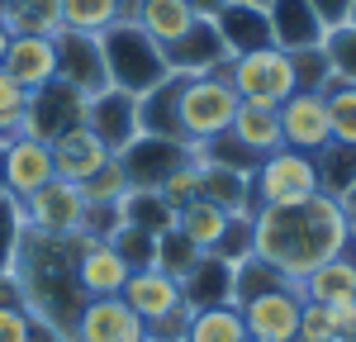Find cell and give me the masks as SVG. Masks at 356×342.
I'll return each mask as SVG.
<instances>
[{
	"label": "cell",
	"instance_id": "obj_1",
	"mask_svg": "<svg viewBox=\"0 0 356 342\" xmlns=\"http://www.w3.org/2000/svg\"><path fill=\"white\" fill-rule=\"evenodd\" d=\"M352 243V224L342 200L318 195L304 204H280V209H257L252 214V252L271 261L285 281L300 285L309 271L342 252Z\"/></svg>",
	"mask_w": 356,
	"mask_h": 342
},
{
	"label": "cell",
	"instance_id": "obj_2",
	"mask_svg": "<svg viewBox=\"0 0 356 342\" xmlns=\"http://www.w3.org/2000/svg\"><path fill=\"white\" fill-rule=\"evenodd\" d=\"M76 243H81V233L76 238H48V233L24 228L15 266H10L24 309L33 318H43V323H53L67 338H72V323H76V314L86 304L81 285H76Z\"/></svg>",
	"mask_w": 356,
	"mask_h": 342
},
{
	"label": "cell",
	"instance_id": "obj_3",
	"mask_svg": "<svg viewBox=\"0 0 356 342\" xmlns=\"http://www.w3.org/2000/svg\"><path fill=\"white\" fill-rule=\"evenodd\" d=\"M100 57H105V76L114 90H129V95H147L152 86H162L166 72L162 43H152L134 19H119L100 33Z\"/></svg>",
	"mask_w": 356,
	"mask_h": 342
},
{
	"label": "cell",
	"instance_id": "obj_4",
	"mask_svg": "<svg viewBox=\"0 0 356 342\" xmlns=\"http://www.w3.org/2000/svg\"><path fill=\"white\" fill-rule=\"evenodd\" d=\"M238 90L228 86L223 72H204V76H181V95H176V124H181V142L186 147H204L209 138L228 133L233 114H238Z\"/></svg>",
	"mask_w": 356,
	"mask_h": 342
},
{
	"label": "cell",
	"instance_id": "obj_5",
	"mask_svg": "<svg viewBox=\"0 0 356 342\" xmlns=\"http://www.w3.org/2000/svg\"><path fill=\"white\" fill-rule=\"evenodd\" d=\"M223 76L238 90L243 105H271V110H280L300 90V81H295V57L285 53V48H275V43L252 48V53H238L223 67Z\"/></svg>",
	"mask_w": 356,
	"mask_h": 342
},
{
	"label": "cell",
	"instance_id": "obj_6",
	"mask_svg": "<svg viewBox=\"0 0 356 342\" xmlns=\"http://www.w3.org/2000/svg\"><path fill=\"white\" fill-rule=\"evenodd\" d=\"M318 195V167L309 152L275 147L252 171V214L257 209H280V204H304Z\"/></svg>",
	"mask_w": 356,
	"mask_h": 342
},
{
	"label": "cell",
	"instance_id": "obj_7",
	"mask_svg": "<svg viewBox=\"0 0 356 342\" xmlns=\"http://www.w3.org/2000/svg\"><path fill=\"white\" fill-rule=\"evenodd\" d=\"M19 219H24V228L48 233V238H76L81 224H86V190L76 181L53 176L43 190L19 200Z\"/></svg>",
	"mask_w": 356,
	"mask_h": 342
},
{
	"label": "cell",
	"instance_id": "obj_8",
	"mask_svg": "<svg viewBox=\"0 0 356 342\" xmlns=\"http://www.w3.org/2000/svg\"><path fill=\"white\" fill-rule=\"evenodd\" d=\"M300 309H304L300 285H285V290H266V295L243 300L238 314H243L247 342H295V333H300Z\"/></svg>",
	"mask_w": 356,
	"mask_h": 342
},
{
	"label": "cell",
	"instance_id": "obj_9",
	"mask_svg": "<svg viewBox=\"0 0 356 342\" xmlns=\"http://www.w3.org/2000/svg\"><path fill=\"white\" fill-rule=\"evenodd\" d=\"M53 147L48 138H10L0 147V190L10 200H29L33 190H43L53 181Z\"/></svg>",
	"mask_w": 356,
	"mask_h": 342
},
{
	"label": "cell",
	"instance_id": "obj_10",
	"mask_svg": "<svg viewBox=\"0 0 356 342\" xmlns=\"http://www.w3.org/2000/svg\"><path fill=\"white\" fill-rule=\"evenodd\" d=\"M72 342H147V323L119 295H95L76 314Z\"/></svg>",
	"mask_w": 356,
	"mask_h": 342
},
{
	"label": "cell",
	"instance_id": "obj_11",
	"mask_svg": "<svg viewBox=\"0 0 356 342\" xmlns=\"http://www.w3.org/2000/svg\"><path fill=\"white\" fill-rule=\"evenodd\" d=\"M162 57H166V72L171 76H204V72H223L233 62V53H228V43L219 38L214 19H195L176 43H166Z\"/></svg>",
	"mask_w": 356,
	"mask_h": 342
},
{
	"label": "cell",
	"instance_id": "obj_12",
	"mask_svg": "<svg viewBox=\"0 0 356 342\" xmlns=\"http://www.w3.org/2000/svg\"><path fill=\"white\" fill-rule=\"evenodd\" d=\"M191 157H195V147L171 142V138H152V133H138V138L119 152V162L129 171V186H134V190H157L166 176L176 167H186Z\"/></svg>",
	"mask_w": 356,
	"mask_h": 342
},
{
	"label": "cell",
	"instance_id": "obj_13",
	"mask_svg": "<svg viewBox=\"0 0 356 342\" xmlns=\"http://www.w3.org/2000/svg\"><path fill=\"white\" fill-rule=\"evenodd\" d=\"M280 138L295 152H323L332 142V124H328V105H323V90H295L285 105H280Z\"/></svg>",
	"mask_w": 356,
	"mask_h": 342
},
{
	"label": "cell",
	"instance_id": "obj_14",
	"mask_svg": "<svg viewBox=\"0 0 356 342\" xmlns=\"http://www.w3.org/2000/svg\"><path fill=\"white\" fill-rule=\"evenodd\" d=\"M57 81H67L76 95H86V100L110 86L95 33H67V28L57 33Z\"/></svg>",
	"mask_w": 356,
	"mask_h": 342
},
{
	"label": "cell",
	"instance_id": "obj_15",
	"mask_svg": "<svg viewBox=\"0 0 356 342\" xmlns=\"http://www.w3.org/2000/svg\"><path fill=\"white\" fill-rule=\"evenodd\" d=\"M86 129H90V133L119 157V152L138 138V95L105 86L100 95L86 100Z\"/></svg>",
	"mask_w": 356,
	"mask_h": 342
},
{
	"label": "cell",
	"instance_id": "obj_16",
	"mask_svg": "<svg viewBox=\"0 0 356 342\" xmlns=\"http://www.w3.org/2000/svg\"><path fill=\"white\" fill-rule=\"evenodd\" d=\"M76 124H86V95H76L67 81H53L29 95V138L53 142L57 133H67Z\"/></svg>",
	"mask_w": 356,
	"mask_h": 342
},
{
	"label": "cell",
	"instance_id": "obj_17",
	"mask_svg": "<svg viewBox=\"0 0 356 342\" xmlns=\"http://www.w3.org/2000/svg\"><path fill=\"white\" fill-rule=\"evenodd\" d=\"M0 67L33 95V90L57 81V38H48V33H15L5 57H0Z\"/></svg>",
	"mask_w": 356,
	"mask_h": 342
},
{
	"label": "cell",
	"instance_id": "obj_18",
	"mask_svg": "<svg viewBox=\"0 0 356 342\" xmlns=\"http://www.w3.org/2000/svg\"><path fill=\"white\" fill-rule=\"evenodd\" d=\"M129 281V261L114 252L110 238H86L76 243V285H81L86 300H95V295H119Z\"/></svg>",
	"mask_w": 356,
	"mask_h": 342
},
{
	"label": "cell",
	"instance_id": "obj_19",
	"mask_svg": "<svg viewBox=\"0 0 356 342\" xmlns=\"http://www.w3.org/2000/svg\"><path fill=\"white\" fill-rule=\"evenodd\" d=\"M266 24H271V43L285 53L323 48V38H328V28L309 0H266Z\"/></svg>",
	"mask_w": 356,
	"mask_h": 342
},
{
	"label": "cell",
	"instance_id": "obj_20",
	"mask_svg": "<svg viewBox=\"0 0 356 342\" xmlns=\"http://www.w3.org/2000/svg\"><path fill=\"white\" fill-rule=\"evenodd\" d=\"M119 300H124V304H129V309H134L143 323L166 318L171 309H181V304H186L181 281H176V276H166V271H157V266L129 271V281H124V290H119Z\"/></svg>",
	"mask_w": 356,
	"mask_h": 342
},
{
	"label": "cell",
	"instance_id": "obj_21",
	"mask_svg": "<svg viewBox=\"0 0 356 342\" xmlns=\"http://www.w3.org/2000/svg\"><path fill=\"white\" fill-rule=\"evenodd\" d=\"M48 147H53V171L62 176V181H76V186H86V181H90V176L114 157V152L95 138L86 124L67 129V133H57Z\"/></svg>",
	"mask_w": 356,
	"mask_h": 342
},
{
	"label": "cell",
	"instance_id": "obj_22",
	"mask_svg": "<svg viewBox=\"0 0 356 342\" xmlns=\"http://www.w3.org/2000/svg\"><path fill=\"white\" fill-rule=\"evenodd\" d=\"M214 28H219V38L228 43V53H233V57L271 43L266 5H252V0H228L219 15H214Z\"/></svg>",
	"mask_w": 356,
	"mask_h": 342
},
{
	"label": "cell",
	"instance_id": "obj_23",
	"mask_svg": "<svg viewBox=\"0 0 356 342\" xmlns=\"http://www.w3.org/2000/svg\"><path fill=\"white\" fill-rule=\"evenodd\" d=\"M300 295L314 304H332V300H356V238L342 252L323 261L318 271H309L300 281Z\"/></svg>",
	"mask_w": 356,
	"mask_h": 342
},
{
	"label": "cell",
	"instance_id": "obj_24",
	"mask_svg": "<svg viewBox=\"0 0 356 342\" xmlns=\"http://www.w3.org/2000/svg\"><path fill=\"white\" fill-rule=\"evenodd\" d=\"M228 138L243 142L257 162L271 157L275 147H285V138H280V114H275L271 105H238L233 124H228Z\"/></svg>",
	"mask_w": 356,
	"mask_h": 342
},
{
	"label": "cell",
	"instance_id": "obj_25",
	"mask_svg": "<svg viewBox=\"0 0 356 342\" xmlns=\"http://www.w3.org/2000/svg\"><path fill=\"white\" fill-rule=\"evenodd\" d=\"M129 19H134L152 43H162V48H166V43H176L200 15L191 10V0H138Z\"/></svg>",
	"mask_w": 356,
	"mask_h": 342
},
{
	"label": "cell",
	"instance_id": "obj_26",
	"mask_svg": "<svg viewBox=\"0 0 356 342\" xmlns=\"http://www.w3.org/2000/svg\"><path fill=\"white\" fill-rule=\"evenodd\" d=\"M181 295H186V304H191V309L233 304V261L204 252V256H200V266L181 281Z\"/></svg>",
	"mask_w": 356,
	"mask_h": 342
},
{
	"label": "cell",
	"instance_id": "obj_27",
	"mask_svg": "<svg viewBox=\"0 0 356 342\" xmlns=\"http://www.w3.org/2000/svg\"><path fill=\"white\" fill-rule=\"evenodd\" d=\"M200 200H214L228 214H252V176L200 157Z\"/></svg>",
	"mask_w": 356,
	"mask_h": 342
},
{
	"label": "cell",
	"instance_id": "obj_28",
	"mask_svg": "<svg viewBox=\"0 0 356 342\" xmlns=\"http://www.w3.org/2000/svg\"><path fill=\"white\" fill-rule=\"evenodd\" d=\"M228 209H219L214 200H191V204H181L176 209V233L181 238H191L200 252H214L223 238V228H228Z\"/></svg>",
	"mask_w": 356,
	"mask_h": 342
},
{
	"label": "cell",
	"instance_id": "obj_29",
	"mask_svg": "<svg viewBox=\"0 0 356 342\" xmlns=\"http://www.w3.org/2000/svg\"><path fill=\"white\" fill-rule=\"evenodd\" d=\"M186 342H247V328H243V314H238V304H209V309H191Z\"/></svg>",
	"mask_w": 356,
	"mask_h": 342
},
{
	"label": "cell",
	"instance_id": "obj_30",
	"mask_svg": "<svg viewBox=\"0 0 356 342\" xmlns=\"http://www.w3.org/2000/svg\"><path fill=\"white\" fill-rule=\"evenodd\" d=\"M0 19L10 24V33H62V10L57 0H5L0 5Z\"/></svg>",
	"mask_w": 356,
	"mask_h": 342
},
{
	"label": "cell",
	"instance_id": "obj_31",
	"mask_svg": "<svg viewBox=\"0 0 356 342\" xmlns=\"http://www.w3.org/2000/svg\"><path fill=\"white\" fill-rule=\"evenodd\" d=\"M314 167H318V190L342 200L356 186V147L352 142H328L323 152H314Z\"/></svg>",
	"mask_w": 356,
	"mask_h": 342
},
{
	"label": "cell",
	"instance_id": "obj_32",
	"mask_svg": "<svg viewBox=\"0 0 356 342\" xmlns=\"http://www.w3.org/2000/svg\"><path fill=\"white\" fill-rule=\"evenodd\" d=\"M57 10H62V28L67 33H95V38L124 19L119 0H57Z\"/></svg>",
	"mask_w": 356,
	"mask_h": 342
},
{
	"label": "cell",
	"instance_id": "obj_33",
	"mask_svg": "<svg viewBox=\"0 0 356 342\" xmlns=\"http://www.w3.org/2000/svg\"><path fill=\"white\" fill-rule=\"evenodd\" d=\"M119 214H124V224L147 228L157 238H162L166 228H176V209L162 200V190H129V195L119 200Z\"/></svg>",
	"mask_w": 356,
	"mask_h": 342
},
{
	"label": "cell",
	"instance_id": "obj_34",
	"mask_svg": "<svg viewBox=\"0 0 356 342\" xmlns=\"http://www.w3.org/2000/svg\"><path fill=\"white\" fill-rule=\"evenodd\" d=\"M285 285H295V281H285L271 261H261L257 252H247L243 261H233V304H243L252 295H266V290H285Z\"/></svg>",
	"mask_w": 356,
	"mask_h": 342
},
{
	"label": "cell",
	"instance_id": "obj_35",
	"mask_svg": "<svg viewBox=\"0 0 356 342\" xmlns=\"http://www.w3.org/2000/svg\"><path fill=\"white\" fill-rule=\"evenodd\" d=\"M29 133V90L0 67V147Z\"/></svg>",
	"mask_w": 356,
	"mask_h": 342
},
{
	"label": "cell",
	"instance_id": "obj_36",
	"mask_svg": "<svg viewBox=\"0 0 356 342\" xmlns=\"http://www.w3.org/2000/svg\"><path fill=\"white\" fill-rule=\"evenodd\" d=\"M323 105H328L332 142H352L356 147V86L332 76V81L323 86Z\"/></svg>",
	"mask_w": 356,
	"mask_h": 342
},
{
	"label": "cell",
	"instance_id": "obj_37",
	"mask_svg": "<svg viewBox=\"0 0 356 342\" xmlns=\"http://www.w3.org/2000/svg\"><path fill=\"white\" fill-rule=\"evenodd\" d=\"M200 256H204V252L195 247L191 238H181L176 228H166L162 238H157V261H152V266L166 271V276H176V281H186L195 266H200Z\"/></svg>",
	"mask_w": 356,
	"mask_h": 342
},
{
	"label": "cell",
	"instance_id": "obj_38",
	"mask_svg": "<svg viewBox=\"0 0 356 342\" xmlns=\"http://www.w3.org/2000/svg\"><path fill=\"white\" fill-rule=\"evenodd\" d=\"M114 252L129 261V271H143V266H152L157 261V233H147V228H134V224H119L110 233Z\"/></svg>",
	"mask_w": 356,
	"mask_h": 342
},
{
	"label": "cell",
	"instance_id": "obj_39",
	"mask_svg": "<svg viewBox=\"0 0 356 342\" xmlns=\"http://www.w3.org/2000/svg\"><path fill=\"white\" fill-rule=\"evenodd\" d=\"M81 190H86V204H119V200L129 195L134 186H129V171H124V162H119V157H110V162L95 171Z\"/></svg>",
	"mask_w": 356,
	"mask_h": 342
},
{
	"label": "cell",
	"instance_id": "obj_40",
	"mask_svg": "<svg viewBox=\"0 0 356 342\" xmlns=\"http://www.w3.org/2000/svg\"><path fill=\"white\" fill-rule=\"evenodd\" d=\"M323 53H328V62H332V76H337V81H352V86H356V24L328 28V38H323Z\"/></svg>",
	"mask_w": 356,
	"mask_h": 342
},
{
	"label": "cell",
	"instance_id": "obj_41",
	"mask_svg": "<svg viewBox=\"0 0 356 342\" xmlns=\"http://www.w3.org/2000/svg\"><path fill=\"white\" fill-rule=\"evenodd\" d=\"M19 233H24V219H19V200L0 195V276H10V266H15V252H19Z\"/></svg>",
	"mask_w": 356,
	"mask_h": 342
},
{
	"label": "cell",
	"instance_id": "obj_42",
	"mask_svg": "<svg viewBox=\"0 0 356 342\" xmlns=\"http://www.w3.org/2000/svg\"><path fill=\"white\" fill-rule=\"evenodd\" d=\"M157 190H162V200L171 204V209H181V204L200 200V152H195L186 167H176V171H171V176H166Z\"/></svg>",
	"mask_w": 356,
	"mask_h": 342
},
{
	"label": "cell",
	"instance_id": "obj_43",
	"mask_svg": "<svg viewBox=\"0 0 356 342\" xmlns=\"http://www.w3.org/2000/svg\"><path fill=\"white\" fill-rule=\"evenodd\" d=\"M295 57V81H300V90H323V86L332 81V62L323 48H304V53H290Z\"/></svg>",
	"mask_w": 356,
	"mask_h": 342
},
{
	"label": "cell",
	"instance_id": "obj_44",
	"mask_svg": "<svg viewBox=\"0 0 356 342\" xmlns=\"http://www.w3.org/2000/svg\"><path fill=\"white\" fill-rule=\"evenodd\" d=\"M252 252V214H233L228 219V228H223L219 247L209 256H223V261H243V256Z\"/></svg>",
	"mask_w": 356,
	"mask_h": 342
},
{
	"label": "cell",
	"instance_id": "obj_45",
	"mask_svg": "<svg viewBox=\"0 0 356 342\" xmlns=\"http://www.w3.org/2000/svg\"><path fill=\"white\" fill-rule=\"evenodd\" d=\"M295 342H337V328H332V318H328V304L304 300V309H300V333H295Z\"/></svg>",
	"mask_w": 356,
	"mask_h": 342
},
{
	"label": "cell",
	"instance_id": "obj_46",
	"mask_svg": "<svg viewBox=\"0 0 356 342\" xmlns=\"http://www.w3.org/2000/svg\"><path fill=\"white\" fill-rule=\"evenodd\" d=\"M0 342H33V314L19 300L0 304Z\"/></svg>",
	"mask_w": 356,
	"mask_h": 342
},
{
	"label": "cell",
	"instance_id": "obj_47",
	"mask_svg": "<svg viewBox=\"0 0 356 342\" xmlns=\"http://www.w3.org/2000/svg\"><path fill=\"white\" fill-rule=\"evenodd\" d=\"M186 328H191V304L171 309L166 318H152L147 323V342H186Z\"/></svg>",
	"mask_w": 356,
	"mask_h": 342
},
{
	"label": "cell",
	"instance_id": "obj_48",
	"mask_svg": "<svg viewBox=\"0 0 356 342\" xmlns=\"http://www.w3.org/2000/svg\"><path fill=\"white\" fill-rule=\"evenodd\" d=\"M309 5H314V15L323 19V28L352 24V0H309Z\"/></svg>",
	"mask_w": 356,
	"mask_h": 342
},
{
	"label": "cell",
	"instance_id": "obj_49",
	"mask_svg": "<svg viewBox=\"0 0 356 342\" xmlns=\"http://www.w3.org/2000/svg\"><path fill=\"white\" fill-rule=\"evenodd\" d=\"M328 318H332V328H337V338H356V300H332Z\"/></svg>",
	"mask_w": 356,
	"mask_h": 342
},
{
	"label": "cell",
	"instance_id": "obj_50",
	"mask_svg": "<svg viewBox=\"0 0 356 342\" xmlns=\"http://www.w3.org/2000/svg\"><path fill=\"white\" fill-rule=\"evenodd\" d=\"M223 5H228V0H191V10L200 15V19H214V15L223 10Z\"/></svg>",
	"mask_w": 356,
	"mask_h": 342
},
{
	"label": "cell",
	"instance_id": "obj_51",
	"mask_svg": "<svg viewBox=\"0 0 356 342\" xmlns=\"http://www.w3.org/2000/svg\"><path fill=\"white\" fill-rule=\"evenodd\" d=\"M342 209H347V224H352V233H356V186L342 195Z\"/></svg>",
	"mask_w": 356,
	"mask_h": 342
},
{
	"label": "cell",
	"instance_id": "obj_52",
	"mask_svg": "<svg viewBox=\"0 0 356 342\" xmlns=\"http://www.w3.org/2000/svg\"><path fill=\"white\" fill-rule=\"evenodd\" d=\"M10 38H15V33H10V24L0 19V57H5V48H10Z\"/></svg>",
	"mask_w": 356,
	"mask_h": 342
},
{
	"label": "cell",
	"instance_id": "obj_53",
	"mask_svg": "<svg viewBox=\"0 0 356 342\" xmlns=\"http://www.w3.org/2000/svg\"><path fill=\"white\" fill-rule=\"evenodd\" d=\"M352 24H356V0H352Z\"/></svg>",
	"mask_w": 356,
	"mask_h": 342
},
{
	"label": "cell",
	"instance_id": "obj_54",
	"mask_svg": "<svg viewBox=\"0 0 356 342\" xmlns=\"http://www.w3.org/2000/svg\"><path fill=\"white\" fill-rule=\"evenodd\" d=\"M337 342H356V338H337Z\"/></svg>",
	"mask_w": 356,
	"mask_h": 342
},
{
	"label": "cell",
	"instance_id": "obj_55",
	"mask_svg": "<svg viewBox=\"0 0 356 342\" xmlns=\"http://www.w3.org/2000/svg\"><path fill=\"white\" fill-rule=\"evenodd\" d=\"M0 195H5V190H0Z\"/></svg>",
	"mask_w": 356,
	"mask_h": 342
},
{
	"label": "cell",
	"instance_id": "obj_56",
	"mask_svg": "<svg viewBox=\"0 0 356 342\" xmlns=\"http://www.w3.org/2000/svg\"><path fill=\"white\" fill-rule=\"evenodd\" d=\"M0 5H5V0H0Z\"/></svg>",
	"mask_w": 356,
	"mask_h": 342
},
{
	"label": "cell",
	"instance_id": "obj_57",
	"mask_svg": "<svg viewBox=\"0 0 356 342\" xmlns=\"http://www.w3.org/2000/svg\"><path fill=\"white\" fill-rule=\"evenodd\" d=\"M352 238H356V233H352Z\"/></svg>",
	"mask_w": 356,
	"mask_h": 342
}]
</instances>
